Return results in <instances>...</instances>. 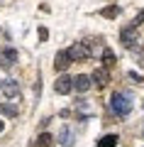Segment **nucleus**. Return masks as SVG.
Returning <instances> with one entry per match:
<instances>
[{
    "mask_svg": "<svg viewBox=\"0 0 144 147\" xmlns=\"http://www.w3.org/2000/svg\"><path fill=\"white\" fill-rule=\"evenodd\" d=\"M139 64H142V66H144V54H142V57H139Z\"/></svg>",
    "mask_w": 144,
    "mask_h": 147,
    "instance_id": "412c9836",
    "label": "nucleus"
},
{
    "mask_svg": "<svg viewBox=\"0 0 144 147\" xmlns=\"http://www.w3.org/2000/svg\"><path fill=\"white\" fill-rule=\"evenodd\" d=\"M127 79H129V81H134V84H142V81H144L142 76H139V74H134V71H129V74H127Z\"/></svg>",
    "mask_w": 144,
    "mask_h": 147,
    "instance_id": "a211bd4d",
    "label": "nucleus"
},
{
    "mask_svg": "<svg viewBox=\"0 0 144 147\" xmlns=\"http://www.w3.org/2000/svg\"><path fill=\"white\" fill-rule=\"evenodd\" d=\"M100 15H103V17H117V15H120V7H117V5H108V7L100 10Z\"/></svg>",
    "mask_w": 144,
    "mask_h": 147,
    "instance_id": "2eb2a0df",
    "label": "nucleus"
},
{
    "mask_svg": "<svg viewBox=\"0 0 144 147\" xmlns=\"http://www.w3.org/2000/svg\"><path fill=\"white\" fill-rule=\"evenodd\" d=\"M120 39H122V44L127 49H134L137 42H139V39H137V30H134V27H125V30L120 32Z\"/></svg>",
    "mask_w": 144,
    "mask_h": 147,
    "instance_id": "20e7f679",
    "label": "nucleus"
},
{
    "mask_svg": "<svg viewBox=\"0 0 144 147\" xmlns=\"http://www.w3.org/2000/svg\"><path fill=\"white\" fill-rule=\"evenodd\" d=\"M0 113H5V115H10V118H17V105H12V103H5V105H0Z\"/></svg>",
    "mask_w": 144,
    "mask_h": 147,
    "instance_id": "ddd939ff",
    "label": "nucleus"
},
{
    "mask_svg": "<svg viewBox=\"0 0 144 147\" xmlns=\"http://www.w3.org/2000/svg\"><path fill=\"white\" fill-rule=\"evenodd\" d=\"M3 130H5V123H3V120H0V132H3Z\"/></svg>",
    "mask_w": 144,
    "mask_h": 147,
    "instance_id": "aec40b11",
    "label": "nucleus"
},
{
    "mask_svg": "<svg viewBox=\"0 0 144 147\" xmlns=\"http://www.w3.org/2000/svg\"><path fill=\"white\" fill-rule=\"evenodd\" d=\"M117 140H120V137L113 135V132H110V135H103L98 140V147H115V145H117Z\"/></svg>",
    "mask_w": 144,
    "mask_h": 147,
    "instance_id": "9b49d317",
    "label": "nucleus"
},
{
    "mask_svg": "<svg viewBox=\"0 0 144 147\" xmlns=\"http://www.w3.org/2000/svg\"><path fill=\"white\" fill-rule=\"evenodd\" d=\"M115 64V54H113V49H105L103 52V69H110Z\"/></svg>",
    "mask_w": 144,
    "mask_h": 147,
    "instance_id": "f8f14e48",
    "label": "nucleus"
},
{
    "mask_svg": "<svg viewBox=\"0 0 144 147\" xmlns=\"http://www.w3.org/2000/svg\"><path fill=\"white\" fill-rule=\"evenodd\" d=\"M90 76H86V74H81V76H76V79H73V88L76 91H81V93H86L88 88H90Z\"/></svg>",
    "mask_w": 144,
    "mask_h": 147,
    "instance_id": "0eeeda50",
    "label": "nucleus"
},
{
    "mask_svg": "<svg viewBox=\"0 0 144 147\" xmlns=\"http://www.w3.org/2000/svg\"><path fill=\"white\" fill-rule=\"evenodd\" d=\"M90 81H95V86H105V84L110 81L108 69H95V71H93V76H90Z\"/></svg>",
    "mask_w": 144,
    "mask_h": 147,
    "instance_id": "1a4fd4ad",
    "label": "nucleus"
},
{
    "mask_svg": "<svg viewBox=\"0 0 144 147\" xmlns=\"http://www.w3.org/2000/svg\"><path fill=\"white\" fill-rule=\"evenodd\" d=\"M139 25H144V10H139V12H137V17L132 20V25H129V27H134V30H137Z\"/></svg>",
    "mask_w": 144,
    "mask_h": 147,
    "instance_id": "f3484780",
    "label": "nucleus"
},
{
    "mask_svg": "<svg viewBox=\"0 0 144 147\" xmlns=\"http://www.w3.org/2000/svg\"><path fill=\"white\" fill-rule=\"evenodd\" d=\"M52 140H54V137L49 135V132H42V135L37 137V142H34V145H37V147H49V145H52Z\"/></svg>",
    "mask_w": 144,
    "mask_h": 147,
    "instance_id": "4468645a",
    "label": "nucleus"
},
{
    "mask_svg": "<svg viewBox=\"0 0 144 147\" xmlns=\"http://www.w3.org/2000/svg\"><path fill=\"white\" fill-rule=\"evenodd\" d=\"M110 108H113L115 115L127 118L129 110H132V100H129V93H122V91H115L113 98H110Z\"/></svg>",
    "mask_w": 144,
    "mask_h": 147,
    "instance_id": "f257e3e1",
    "label": "nucleus"
},
{
    "mask_svg": "<svg viewBox=\"0 0 144 147\" xmlns=\"http://www.w3.org/2000/svg\"><path fill=\"white\" fill-rule=\"evenodd\" d=\"M46 34H49V32H46L44 27H39V39H42V42H44V39H46Z\"/></svg>",
    "mask_w": 144,
    "mask_h": 147,
    "instance_id": "6ab92c4d",
    "label": "nucleus"
},
{
    "mask_svg": "<svg viewBox=\"0 0 144 147\" xmlns=\"http://www.w3.org/2000/svg\"><path fill=\"white\" fill-rule=\"evenodd\" d=\"M15 61H17V49L7 47V49L0 52V64H3V66H12Z\"/></svg>",
    "mask_w": 144,
    "mask_h": 147,
    "instance_id": "423d86ee",
    "label": "nucleus"
},
{
    "mask_svg": "<svg viewBox=\"0 0 144 147\" xmlns=\"http://www.w3.org/2000/svg\"><path fill=\"white\" fill-rule=\"evenodd\" d=\"M3 93H5L7 100H17V98H20V84H17L15 79L3 81Z\"/></svg>",
    "mask_w": 144,
    "mask_h": 147,
    "instance_id": "7ed1b4c3",
    "label": "nucleus"
},
{
    "mask_svg": "<svg viewBox=\"0 0 144 147\" xmlns=\"http://www.w3.org/2000/svg\"><path fill=\"white\" fill-rule=\"evenodd\" d=\"M59 140H61L64 147H71V145H73V132L64 125V127H61V135H59Z\"/></svg>",
    "mask_w": 144,
    "mask_h": 147,
    "instance_id": "9d476101",
    "label": "nucleus"
},
{
    "mask_svg": "<svg viewBox=\"0 0 144 147\" xmlns=\"http://www.w3.org/2000/svg\"><path fill=\"white\" fill-rule=\"evenodd\" d=\"M76 108H78V113H81L83 118H86V115H90V105H88L86 100H78V105H76Z\"/></svg>",
    "mask_w": 144,
    "mask_h": 147,
    "instance_id": "dca6fc26",
    "label": "nucleus"
},
{
    "mask_svg": "<svg viewBox=\"0 0 144 147\" xmlns=\"http://www.w3.org/2000/svg\"><path fill=\"white\" fill-rule=\"evenodd\" d=\"M54 91H56V93H61V96L71 93V91H73V79H71V76H66V74H64V76H59L56 84H54Z\"/></svg>",
    "mask_w": 144,
    "mask_h": 147,
    "instance_id": "39448f33",
    "label": "nucleus"
},
{
    "mask_svg": "<svg viewBox=\"0 0 144 147\" xmlns=\"http://www.w3.org/2000/svg\"><path fill=\"white\" fill-rule=\"evenodd\" d=\"M68 64H71V59H68V52H66V49H61V52L56 54V59H54V66H56L59 71H66Z\"/></svg>",
    "mask_w": 144,
    "mask_h": 147,
    "instance_id": "6e6552de",
    "label": "nucleus"
},
{
    "mask_svg": "<svg viewBox=\"0 0 144 147\" xmlns=\"http://www.w3.org/2000/svg\"><path fill=\"white\" fill-rule=\"evenodd\" d=\"M66 52H68V59H71V61H83V59L90 57V44L88 42H76L73 47H68Z\"/></svg>",
    "mask_w": 144,
    "mask_h": 147,
    "instance_id": "f03ea898",
    "label": "nucleus"
}]
</instances>
